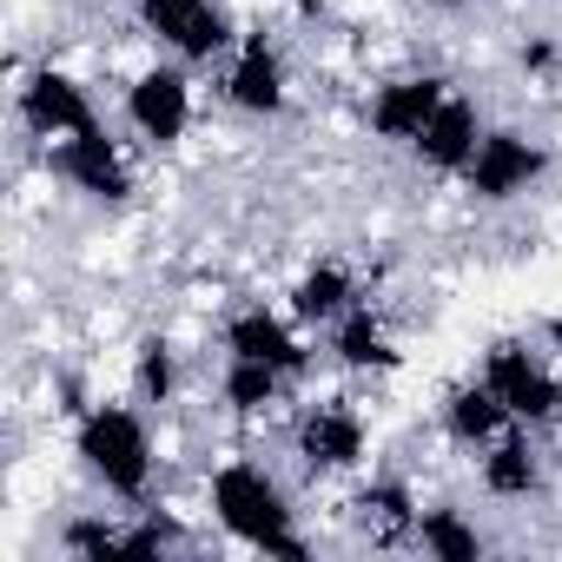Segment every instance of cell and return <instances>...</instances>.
<instances>
[{"label": "cell", "instance_id": "obj_1", "mask_svg": "<svg viewBox=\"0 0 562 562\" xmlns=\"http://www.w3.org/2000/svg\"><path fill=\"white\" fill-rule=\"evenodd\" d=\"M212 503H218V516L245 536V542H258V549H278V555H305V542L285 529V503H278V490L258 476V470H218V483H212Z\"/></svg>", "mask_w": 562, "mask_h": 562}, {"label": "cell", "instance_id": "obj_16", "mask_svg": "<svg viewBox=\"0 0 562 562\" xmlns=\"http://www.w3.org/2000/svg\"><path fill=\"white\" fill-rule=\"evenodd\" d=\"M345 292H351L345 271H312L305 285H299V312H305V318H331V312L345 305Z\"/></svg>", "mask_w": 562, "mask_h": 562}, {"label": "cell", "instance_id": "obj_10", "mask_svg": "<svg viewBox=\"0 0 562 562\" xmlns=\"http://www.w3.org/2000/svg\"><path fill=\"white\" fill-rule=\"evenodd\" d=\"M424 153L437 166H470V153H476V113L463 100H443L437 120L424 126Z\"/></svg>", "mask_w": 562, "mask_h": 562}, {"label": "cell", "instance_id": "obj_17", "mask_svg": "<svg viewBox=\"0 0 562 562\" xmlns=\"http://www.w3.org/2000/svg\"><path fill=\"white\" fill-rule=\"evenodd\" d=\"M338 351H345V364H391V351H384V331L358 312L345 331H338Z\"/></svg>", "mask_w": 562, "mask_h": 562}, {"label": "cell", "instance_id": "obj_9", "mask_svg": "<svg viewBox=\"0 0 562 562\" xmlns=\"http://www.w3.org/2000/svg\"><path fill=\"white\" fill-rule=\"evenodd\" d=\"M27 120H34L41 133H87V126H93L87 93H80L74 80H60V74H41V80L27 87Z\"/></svg>", "mask_w": 562, "mask_h": 562}, {"label": "cell", "instance_id": "obj_3", "mask_svg": "<svg viewBox=\"0 0 562 562\" xmlns=\"http://www.w3.org/2000/svg\"><path fill=\"white\" fill-rule=\"evenodd\" d=\"M139 14L159 41H172L179 54H218L225 47V21L205 0H139Z\"/></svg>", "mask_w": 562, "mask_h": 562}, {"label": "cell", "instance_id": "obj_11", "mask_svg": "<svg viewBox=\"0 0 562 562\" xmlns=\"http://www.w3.org/2000/svg\"><path fill=\"white\" fill-rule=\"evenodd\" d=\"M232 100L251 106V113H271L278 100H285V87H278V60L265 54V41H251L232 67Z\"/></svg>", "mask_w": 562, "mask_h": 562}, {"label": "cell", "instance_id": "obj_6", "mask_svg": "<svg viewBox=\"0 0 562 562\" xmlns=\"http://www.w3.org/2000/svg\"><path fill=\"white\" fill-rule=\"evenodd\" d=\"M60 172L80 179V186L100 192V199H120V192H126V166H120V153L106 146L100 126H87V133H74V139L60 146Z\"/></svg>", "mask_w": 562, "mask_h": 562}, {"label": "cell", "instance_id": "obj_22", "mask_svg": "<svg viewBox=\"0 0 562 562\" xmlns=\"http://www.w3.org/2000/svg\"><path fill=\"white\" fill-rule=\"evenodd\" d=\"M443 8H457V0H443Z\"/></svg>", "mask_w": 562, "mask_h": 562}, {"label": "cell", "instance_id": "obj_18", "mask_svg": "<svg viewBox=\"0 0 562 562\" xmlns=\"http://www.w3.org/2000/svg\"><path fill=\"white\" fill-rule=\"evenodd\" d=\"M529 483H536V463H529V450H522V443H503V450L490 457V490L516 496V490H529Z\"/></svg>", "mask_w": 562, "mask_h": 562}, {"label": "cell", "instance_id": "obj_12", "mask_svg": "<svg viewBox=\"0 0 562 562\" xmlns=\"http://www.w3.org/2000/svg\"><path fill=\"white\" fill-rule=\"evenodd\" d=\"M232 351L238 358H258V364H278V371H299V345L285 338V325L265 318V312H251V318L232 325Z\"/></svg>", "mask_w": 562, "mask_h": 562}, {"label": "cell", "instance_id": "obj_13", "mask_svg": "<svg viewBox=\"0 0 562 562\" xmlns=\"http://www.w3.org/2000/svg\"><path fill=\"white\" fill-rule=\"evenodd\" d=\"M358 450H364V424L351 411H318L305 424V457L312 463H351Z\"/></svg>", "mask_w": 562, "mask_h": 562}, {"label": "cell", "instance_id": "obj_5", "mask_svg": "<svg viewBox=\"0 0 562 562\" xmlns=\"http://www.w3.org/2000/svg\"><path fill=\"white\" fill-rule=\"evenodd\" d=\"M490 391H496L516 417H555V411H562V391H555L522 351H509V345L490 358Z\"/></svg>", "mask_w": 562, "mask_h": 562}, {"label": "cell", "instance_id": "obj_4", "mask_svg": "<svg viewBox=\"0 0 562 562\" xmlns=\"http://www.w3.org/2000/svg\"><path fill=\"white\" fill-rule=\"evenodd\" d=\"M536 172H542V153H536V146H522V139H509V133L483 139V146L470 153V186H476L483 199H503V192L529 186Z\"/></svg>", "mask_w": 562, "mask_h": 562}, {"label": "cell", "instance_id": "obj_21", "mask_svg": "<svg viewBox=\"0 0 562 562\" xmlns=\"http://www.w3.org/2000/svg\"><path fill=\"white\" fill-rule=\"evenodd\" d=\"M364 516H378L384 529H397L404 522V490H371L364 496Z\"/></svg>", "mask_w": 562, "mask_h": 562}, {"label": "cell", "instance_id": "obj_20", "mask_svg": "<svg viewBox=\"0 0 562 562\" xmlns=\"http://www.w3.org/2000/svg\"><path fill=\"white\" fill-rule=\"evenodd\" d=\"M139 384H146L153 397H166V391H172V358H166L159 345H146V364H139Z\"/></svg>", "mask_w": 562, "mask_h": 562}, {"label": "cell", "instance_id": "obj_7", "mask_svg": "<svg viewBox=\"0 0 562 562\" xmlns=\"http://www.w3.org/2000/svg\"><path fill=\"white\" fill-rule=\"evenodd\" d=\"M186 113H192V100H186V80L179 74H146L133 87V120H139L146 139H179L186 133Z\"/></svg>", "mask_w": 562, "mask_h": 562}, {"label": "cell", "instance_id": "obj_15", "mask_svg": "<svg viewBox=\"0 0 562 562\" xmlns=\"http://www.w3.org/2000/svg\"><path fill=\"white\" fill-rule=\"evenodd\" d=\"M271 391H278V364H258V358H238V364H232V378H225V397H232L238 411L271 404Z\"/></svg>", "mask_w": 562, "mask_h": 562}, {"label": "cell", "instance_id": "obj_14", "mask_svg": "<svg viewBox=\"0 0 562 562\" xmlns=\"http://www.w3.org/2000/svg\"><path fill=\"white\" fill-rule=\"evenodd\" d=\"M503 411H509V404H503L496 391H457V397H450V430H457V437H490V430L503 424Z\"/></svg>", "mask_w": 562, "mask_h": 562}, {"label": "cell", "instance_id": "obj_2", "mask_svg": "<svg viewBox=\"0 0 562 562\" xmlns=\"http://www.w3.org/2000/svg\"><path fill=\"white\" fill-rule=\"evenodd\" d=\"M80 457L120 490V496H139L146 490V430L126 417V411H93L87 430H80Z\"/></svg>", "mask_w": 562, "mask_h": 562}, {"label": "cell", "instance_id": "obj_8", "mask_svg": "<svg viewBox=\"0 0 562 562\" xmlns=\"http://www.w3.org/2000/svg\"><path fill=\"white\" fill-rule=\"evenodd\" d=\"M437 106H443V87L437 80H404V87H391L384 100H378V133H391V139H424V126L437 120Z\"/></svg>", "mask_w": 562, "mask_h": 562}, {"label": "cell", "instance_id": "obj_19", "mask_svg": "<svg viewBox=\"0 0 562 562\" xmlns=\"http://www.w3.org/2000/svg\"><path fill=\"white\" fill-rule=\"evenodd\" d=\"M424 549H437V555H450V562H476V536H470L457 516H430V522H424Z\"/></svg>", "mask_w": 562, "mask_h": 562}]
</instances>
